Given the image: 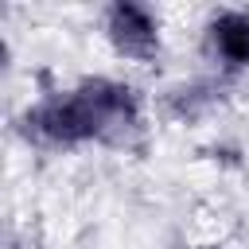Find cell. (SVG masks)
I'll use <instances>...</instances> for the list:
<instances>
[{
	"instance_id": "1",
	"label": "cell",
	"mask_w": 249,
	"mask_h": 249,
	"mask_svg": "<svg viewBox=\"0 0 249 249\" xmlns=\"http://www.w3.org/2000/svg\"><path fill=\"white\" fill-rule=\"evenodd\" d=\"M23 136H31L35 144H51V148H74V144H89V140H105V124L93 113L89 97L74 86L66 93L43 97L39 105H31L23 117Z\"/></svg>"
},
{
	"instance_id": "5",
	"label": "cell",
	"mask_w": 249,
	"mask_h": 249,
	"mask_svg": "<svg viewBox=\"0 0 249 249\" xmlns=\"http://www.w3.org/2000/svg\"><path fill=\"white\" fill-rule=\"evenodd\" d=\"M8 62H12V47H8L4 39H0V74L8 70Z\"/></svg>"
},
{
	"instance_id": "4",
	"label": "cell",
	"mask_w": 249,
	"mask_h": 249,
	"mask_svg": "<svg viewBox=\"0 0 249 249\" xmlns=\"http://www.w3.org/2000/svg\"><path fill=\"white\" fill-rule=\"evenodd\" d=\"M206 51L226 74L245 70L249 66V12L241 8L214 12L206 23Z\"/></svg>"
},
{
	"instance_id": "3",
	"label": "cell",
	"mask_w": 249,
	"mask_h": 249,
	"mask_svg": "<svg viewBox=\"0 0 249 249\" xmlns=\"http://www.w3.org/2000/svg\"><path fill=\"white\" fill-rule=\"evenodd\" d=\"M78 89L89 97L93 113L105 124V140H121L124 132H132L140 124V97L128 82L117 78H82Z\"/></svg>"
},
{
	"instance_id": "2",
	"label": "cell",
	"mask_w": 249,
	"mask_h": 249,
	"mask_svg": "<svg viewBox=\"0 0 249 249\" xmlns=\"http://www.w3.org/2000/svg\"><path fill=\"white\" fill-rule=\"evenodd\" d=\"M105 39L121 58L148 62L160 54V19L136 0H117L105 8Z\"/></svg>"
}]
</instances>
